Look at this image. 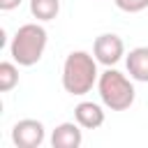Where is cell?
Returning a JSON list of instances; mask_svg holds the SVG:
<instances>
[{
	"instance_id": "5b68a950",
	"label": "cell",
	"mask_w": 148,
	"mask_h": 148,
	"mask_svg": "<svg viewBox=\"0 0 148 148\" xmlns=\"http://www.w3.org/2000/svg\"><path fill=\"white\" fill-rule=\"evenodd\" d=\"M92 56L97 58V62L111 67V65H116V62L125 56V44H123V39H120L118 35L104 32V35H99V37L95 39V44H92Z\"/></svg>"
},
{
	"instance_id": "8fae6325",
	"label": "cell",
	"mask_w": 148,
	"mask_h": 148,
	"mask_svg": "<svg viewBox=\"0 0 148 148\" xmlns=\"http://www.w3.org/2000/svg\"><path fill=\"white\" fill-rule=\"evenodd\" d=\"M113 2L120 12H127V14H136L148 7V0H113Z\"/></svg>"
},
{
	"instance_id": "7c38bea8",
	"label": "cell",
	"mask_w": 148,
	"mask_h": 148,
	"mask_svg": "<svg viewBox=\"0 0 148 148\" xmlns=\"http://www.w3.org/2000/svg\"><path fill=\"white\" fill-rule=\"evenodd\" d=\"M21 2H23V0H0V9H2V12H12V9H16Z\"/></svg>"
},
{
	"instance_id": "9c48e42d",
	"label": "cell",
	"mask_w": 148,
	"mask_h": 148,
	"mask_svg": "<svg viewBox=\"0 0 148 148\" xmlns=\"http://www.w3.org/2000/svg\"><path fill=\"white\" fill-rule=\"evenodd\" d=\"M60 12V0H30V14L37 21H53Z\"/></svg>"
},
{
	"instance_id": "8992f818",
	"label": "cell",
	"mask_w": 148,
	"mask_h": 148,
	"mask_svg": "<svg viewBox=\"0 0 148 148\" xmlns=\"http://www.w3.org/2000/svg\"><path fill=\"white\" fill-rule=\"evenodd\" d=\"M81 143H83V134L79 123H60L51 134L53 148H79Z\"/></svg>"
},
{
	"instance_id": "ba28073f",
	"label": "cell",
	"mask_w": 148,
	"mask_h": 148,
	"mask_svg": "<svg viewBox=\"0 0 148 148\" xmlns=\"http://www.w3.org/2000/svg\"><path fill=\"white\" fill-rule=\"evenodd\" d=\"M125 65H127V72L134 81L148 83V46L132 49L125 58Z\"/></svg>"
},
{
	"instance_id": "30bf717a",
	"label": "cell",
	"mask_w": 148,
	"mask_h": 148,
	"mask_svg": "<svg viewBox=\"0 0 148 148\" xmlns=\"http://www.w3.org/2000/svg\"><path fill=\"white\" fill-rule=\"evenodd\" d=\"M18 83V69L14 62H0V90L2 92H9L12 88H16Z\"/></svg>"
},
{
	"instance_id": "6da1fadb",
	"label": "cell",
	"mask_w": 148,
	"mask_h": 148,
	"mask_svg": "<svg viewBox=\"0 0 148 148\" xmlns=\"http://www.w3.org/2000/svg\"><path fill=\"white\" fill-rule=\"evenodd\" d=\"M97 58L86 51H72L62 65V88L69 95H86L97 83Z\"/></svg>"
},
{
	"instance_id": "7a4b0ae2",
	"label": "cell",
	"mask_w": 148,
	"mask_h": 148,
	"mask_svg": "<svg viewBox=\"0 0 148 148\" xmlns=\"http://www.w3.org/2000/svg\"><path fill=\"white\" fill-rule=\"evenodd\" d=\"M46 42H49V35H46V30L39 23H25L12 37L9 53H12V58H14L16 65L32 67V65H37L42 60Z\"/></svg>"
},
{
	"instance_id": "52a82bcc",
	"label": "cell",
	"mask_w": 148,
	"mask_h": 148,
	"mask_svg": "<svg viewBox=\"0 0 148 148\" xmlns=\"http://www.w3.org/2000/svg\"><path fill=\"white\" fill-rule=\"evenodd\" d=\"M74 120L83 130H97V127L104 125V111L95 102H81L74 109Z\"/></svg>"
},
{
	"instance_id": "277c9868",
	"label": "cell",
	"mask_w": 148,
	"mask_h": 148,
	"mask_svg": "<svg viewBox=\"0 0 148 148\" xmlns=\"http://www.w3.org/2000/svg\"><path fill=\"white\" fill-rule=\"evenodd\" d=\"M44 125L35 118H23L12 127V141L18 148H39L44 143Z\"/></svg>"
},
{
	"instance_id": "3957f363",
	"label": "cell",
	"mask_w": 148,
	"mask_h": 148,
	"mask_svg": "<svg viewBox=\"0 0 148 148\" xmlns=\"http://www.w3.org/2000/svg\"><path fill=\"white\" fill-rule=\"evenodd\" d=\"M97 90H99V99L106 109L111 111H125L134 104V97H136V90L132 86V81L118 72V69H106L99 74L97 79Z\"/></svg>"
}]
</instances>
